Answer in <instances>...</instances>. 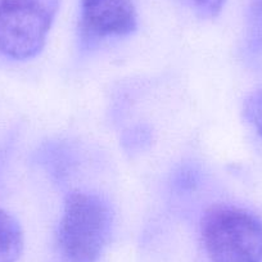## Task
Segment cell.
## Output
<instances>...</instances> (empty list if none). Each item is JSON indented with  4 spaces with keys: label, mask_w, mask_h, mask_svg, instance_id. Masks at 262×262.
Returning <instances> with one entry per match:
<instances>
[{
    "label": "cell",
    "mask_w": 262,
    "mask_h": 262,
    "mask_svg": "<svg viewBox=\"0 0 262 262\" xmlns=\"http://www.w3.org/2000/svg\"><path fill=\"white\" fill-rule=\"evenodd\" d=\"M115 215L95 193L74 191L64 201L58 225L60 253L69 262H98L111 241Z\"/></svg>",
    "instance_id": "6da1fadb"
},
{
    "label": "cell",
    "mask_w": 262,
    "mask_h": 262,
    "mask_svg": "<svg viewBox=\"0 0 262 262\" xmlns=\"http://www.w3.org/2000/svg\"><path fill=\"white\" fill-rule=\"evenodd\" d=\"M210 262H262V220L235 206H215L201 224Z\"/></svg>",
    "instance_id": "7a4b0ae2"
},
{
    "label": "cell",
    "mask_w": 262,
    "mask_h": 262,
    "mask_svg": "<svg viewBox=\"0 0 262 262\" xmlns=\"http://www.w3.org/2000/svg\"><path fill=\"white\" fill-rule=\"evenodd\" d=\"M60 0H0V53L17 60L39 54Z\"/></svg>",
    "instance_id": "3957f363"
},
{
    "label": "cell",
    "mask_w": 262,
    "mask_h": 262,
    "mask_svg": "<svg viewBox=\"0 0 262 262\" xmlns=\"http://www.w3.org/2000/svg\"><path fill=\"white\" fill-rule=\"evenodd\" d=\"M133 0H81L80 37L86 47L105 39L128 36L137 30Z\"/></svg>",
    "instance_id": "277c9868"
},
{
    "label": "cell",
    "mask_w": 262,
    "mask_h": 262,
    "mask_svg": "<svg viewBox=\"0 0 262 262\" xmlns=\"http://www.w3.org/2000/svg\"><path fill=\"white\" fill-rule=\"evenodd\" d=\"M24 246V231L19 223L0 208V262H17Z\"/></svg>",
    "instance_id": "5b68a950"
},
{
    "label": "cell",
    "mask_w": 262,
    "mask_h": 262,
    "mask_svg": "<svg viewBox=\"0 0 262 262\" xmlns=\"http://www.w3.org/2000/svg\"><path fill=\"white\" fill-rule=\"evenodd\" d=\"M246 49L252 59H262V0H251L248 6Z\"/></svg>",
    "instance_id": "8992f818"
},
{
    "label": "cell",
    "mask_w": 262,
    "mask_h": 262,
    "mask_svg": "<svg viewBox=\"0 0 262 262\" xmlns=\"http://www.w3.org/2000/svg\"><path fill=\"white\" fill-rule=\"evenodd\" d=\"M243 113L246 120L262 138V88L249 93L244 99Z\"/></svg>",
    "instance_id": "52a82bcc"
},
{
    "label": "cell",
    "mask_w": 262,
    "mask_h": 262,
    "mask_svg": "<svg viewBox=\"0 0 262 262\" xmlns=\"http://www.w3.org/2000/svg\"><path fill=\"white\" fill-rule=\"evenodd\" d=\"M186 6L201 18H215L225 6L226 0H184Z\"/></svg>",
    "instance_id": "ba28073f"
},
{
    "label": "cell",
    "mask_w": 262,
    "mask_h": 262,
    "mask_svg": "<svg viewBox=\"0 0 262 262\" xmlns=\"http://www.w3.org/2000/svg\"><path fill=\"white\" fill-rule=\"evenodd\" d=\"M149 143V133L143 131V128H133L131 131H127L123 137V144L127 149H142L143 144Z\"/></svg>",
    "instance_id": "9c48e42d"
}]
</instances>
